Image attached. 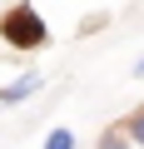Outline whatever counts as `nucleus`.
Listing matches in <instances>:
<instances>
[{
	"label": "nucleus",
	"instance_id": "obj_1",
	"mask_svg": "<svg viewBox=\"0 0 144 149\" xmlns=\"http://www.w3.org/2000/svg\"><path fill=\"white\" fill-rule=\"evenodd\" d=\"M0 40H5L10 50H40L50 40V30H45V20H40L35 5H10L5 15H0Z\"/></svg>",
	"mask_w": 144,
	"mask_h": 149
},
{
	"label": "nucleus",
	"instance_id": "obj_2",
	"mask_svg": "<svg viewBox=\"0 0 144 149\" xmlns=\"http://www.w3.org/2000/svg\"><path fill=\"white\" fill-rule=\"evenodd\" d=\"M40 90V70H30V74H20V80H10L5 90H0V104H20V100H30Z\"/></svg>",
	"mask_w": 144,
	"mask_h": 149
},
{
	"label": "nucleus",
	"instance_id": "obj_3",
	"mask_svg": "<svg viewBox=\"0 0 144 149\" xmlns=\"http://www.w3.org/2000/svg\"><path fill=\"white\" fill-rule=\"evenodd\" d=\"M45 149H75V134H70V129H55L45 139Z\"/></svg>",
	"mask_w": 144,
	"mask_h": 149
},
{
	"label": "nucleus",
	"instance_id": "obj_4",
	"mask_svg": "<svg viewBox=\"0 0 144 149\" xmlns=\"http://www.w3.org/2000/svg\"><path fill=\"white\" fill-rule=\"evenodd\" d=\"M99 149H129V144H124V134L114 129V134H104V139H99Z\"/></svg>",
	"mask_w": 144,
	"mask_h": 149
},
{
	"label": "nucleus",
	"instance_id": "obj_5",
	"mask_svg": "<svg viewBox=\"0 0 144 149\" xmlns=\"http://www.w3.org/2000/svg\"><path fill=\"white\" fill-rule=\"evenodd\" d=\"M129 134H134V139H139V144H144V109H139V114H134V119H129Z\"/></svg>",
	"mask_w": 144,
	"mask_h": 149
},
{
	"label": "nucleus",
	"instance_id": "obj_6",
	"mask_svg": "<svg viewBox=\"0 0 144 149\" xmlns=\"http://www.w3.org/2000/svg\"><path fill=\"white\" fill-rule=\"evenodd\" d=\"M139 74H144V60H139Z\"/></svg>",
	"mask_w": 144,
	"mask_h": 149
}]
</instances>
